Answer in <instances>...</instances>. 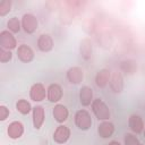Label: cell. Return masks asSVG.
<instances>
[{
    "mask_svg": "<svg viewBox=\"0 0 145 145\" xmlns=\"http://www.w3.org/2000/svg\"><path fill=\"white\" fill-rule=\"evenodd\" d=\"M92 110L99 120H106L110 118V110H109L108 105L100 99L93 100Z\"/></svg>",
    "mask_w": 145,
    "mask_h": 145,
    "instance_id": "obj_1",
    "label": "cell"
},
{
    "mask_svg": "<svg viewBox=\"0 0 145 145\" xmlns=\"http://www.w3.org/2000/svg\"><path fill=\"white\" fill-rule=\"evenodd\" d=\"M75 123L82 130L88 129L92 126L91 114L86 110H79V111H77L76 114H75Z\"/></svg>",
    "mask_w": 145,
    "mask_h": 145,
    "instance_id": "obj_2",
    "label": "cell"
},
{
    "mask_svg": "<svg viewBox=\"0 0 145 145\" xmlns=\"http://www.w3.org/2000/svg\"><path fill=\"white\" fill-rule=\"evenodd\" d=\"M22 27L23 29L28 33V34H32L36 31L37 28V19L34 15L32 14H25L22 18Z\"/></svg>",
    "mask_w": 145,
    "mask_h": 145,
    "instance_id": "obj_3",
    "label": "cell"
},
{
    "mask_svg": "<svg viewBox=\"0 0 145 145\" xmlns=\"http://www.w3.org/2000/svg\"><path fill=\"white\" fill-rule=\"evenodd\" d=\"M0 45L2 49H6V50H11V49H15L16 45H17V42H16V39L15 36L8 32V31H2L0 33Z\"/></svg>",
    "mask_w": 145,
    "mask_h": 145,
    "instance_id": "obj_4",
    "label": "cell"
},
{
    "mask_svg": "<svg viewBox=\"0 0 145 145\" xmlns=\"http://www.w3.org/2000/svg\"><path fill=\"white\" fill-rule=\"evenodd\" d=\"M29 96L35 102H41L45 99V87L41 83H36L31 87Z\"/></svg>",
    "mask_w": 145,
    "mask_h": 145,
    "instance_id": "obj_5",
    "label": "cell"
},
{
    "mask_svg": "<svg viewBox=\"0 0 145 145\" xmlns=\"http://www.w3.org/2000/svg\"><path fill=\"white\" fill-rule=\"evenodd\" d=\"M46 97L50 102H58L62 97V88L59 84H51L46 89Z\"/></svg>",
    "mask_w": 145,
    "mask_h": 145,
    "instance_id": "obj_6",
    "label": "cell"
},
{
    "mask_svg": "<svg viewBox=\"0 0 145 145\" xmlns=\"http://www.w3.org/2000/svg\"><path fill=\"white\" fill-rule=\"evenodd\" d=\"M17 56H18V58H19L20 61L27 63V62H31L33 60L34 52H33V50L28 45L22 44V45H19V48L17 50Z\"/></svg>",
    "mask_w": 145,
    "mask_h": 145,
    "instance_id": "obj_7",
    "label": "cell"
},
{
    "mask_svg": "<svg viewBox=\"0 0 145 145\" xmlns=\"http://www.w3.org/2000/svg\"><path fill=\"white\" fill-rule=\"evenodd\" d=\"M69 137H70V130H69V128L66 127V126H59V127L56 129L54 134H53V139H54V142H57V143H59V144L66 143V142L69 139Z\"/></svg>",
    "mask_w": 145,
    "mask_h": 145,
    "instance_id": "obj_8",
    "label": "cell"
},
{
    "mask_svg": "<svg viewBox=\"0 0 145 145\" xmlns=\"http://www.w3.org/2000/svg\"><path fill=\"white\" fill-rule=\"evenodd\" d=\"M67 78L71 84H79L84 78V72L79 67H71L67 71Z\"/></svg>",
    "mask_w": 145,
    "mask_h": 145,
    "instance_id": "obj_9",
    "label": "cell"
},
{
    "mask_svg": "<svg viewBox=\"0 0 145 145\" xmlns=\"http://www.w3.org/2000/svg\"><path fill=\"white\" fill-rule=\"evenodd\" d=\"M110 87L114 93H120L123 89V78L120 72H113V75L110 78Z\"/></svg>",
    "mask_w": 145,
    "mask_h": 145,
    "instance_id": "obj_10",
    "label": "cell"
},
{
    "mask_svg": "<svg viewBox=\"0 0 145 145\" xmlns=\"http://www.w3.org/2000/svg\"><path fill=\"white\" fill-rule=\"evenodd\" d=\"M37 46L43 52H49L53 48V40L49 34H42L37 40Z\"/></svg>",
    "mask_w": 145,
    "mask_h": 145,
    "instance_id": "obj_11",
    "label": "cell"
},
{
    "mask_svg": "<svg viewBox=\"0 0 145 145\" xmlns=\"http://www.w3.org/2000/svg\"><path fill=\"white\" fill-rule=\"evenodd\" d=\"M24 133V126L19 121H14L8 126V136L11 139L19 138Z\"/></svg>",
    "mask_w": 145,
    "mask_h": 145,
    "instance_id": "obj_12",
    "label": "cell"
},
{
    "mask_svg": "<svg viewBox=\"0 0 145 145\" xmlns=\"http://www.w3.org/2000/svg\"><path fill=\"white\" fill-rule=\"evenodd\" d=\"M44 109L41 105L33 108V125L36 129H40L44 122Z\"/></svg>",
    "mask_w": 145,
    "mask_h": 145,
    "instance_id": "obj_13",
    "label": "cell"
},
{
    "mask_svg": "<svg viewBox=\"0 0 145 145\" xmlns=\"http://www.w3.org/2000/svg\"><path fill=\"white\" fill-rule=\"evenodd\" d=\"M79 100L82 105L87 106L93 102V92L92 88L88 86H83L79 91Z\"/></svg>",
    "mask_w": 145,
    "mask_h": 145,
    "instance_id": "obj_14",
    "label": "cell"
},
{
    "mask_svg": "<svg viewBox=\"0 0 145 145\" xmlns=\"http://www.w3.org/2000/svg\"><path fill=\"white\" fill-rule=\"evenodd\" d=\"M110 78H111L110 71H109L108 69H101V70L96 74V76H95V83H96V85H97L99 87L103 88V87H105V86L109 84Z\"/></svg>",
    "mask_w": 145,
    "mask_h": 145,
    "instance_id": "obj_15",
    "label": "cell"
},
{
    "mask_svg": "<svg viewBox=\"0 0 145 145\" xmlns=\"http://www.w3.org/2000/svg\"><path fill=\"white\" fill-rule=\"evenodd\" d=\"M128 125H129V128L135 133V134H139L144 130V123H143V120L137 114H133L130 116L129 118V121H128Z\"/></svg>",
    "mask_w": 145,
    "mask_h": 145,
    "instance_id": "obj_16",
    "label": "cell"
},
{
    "mask_svg": "<svg viewBox=\"0 0 145 145\" xmlns=\"http://www.w3.org/2000/svg\"><path fill=\"white\" fill-rule=\"evenodd\" d=\"M53 117L58 122H63L68 118V109L63 104H57L53 108Z\"/></svg>",
    "mask_w": 145,
    "mask_h": 145,
    "instance_id": "obj_17",
    "label": "cell"
},
{
    "mask_svg": "<svg viewBox=\"0 0 145 145\" xmlns=\"http://www.w3.org/2000/svg\"><path fill=\"white\" fill-rule=\"evenodd\" d=\"M97 131L102 138H108V137L112 136V134L114 131V126L109 121H103L99 125Z\"/></svg>",
    "mask_w": 145,
    "mask_h": 145,
    "instance_id": "obj_18",
    "label": "cell"
},
{
    "mask_svg": "<svg viewBox=\"0 0 145 145\" xmlns=\"http://www.w3.org/2000/svg\"><path fill=\"white\" fill-rule=\"evenodd\" d=\"M92 53V44L88 40H84L80 44V54L84 59H89Z\"/></svg>",
    "mask_w": 145,
    "mask_h": 145,
    "instance_id": "obj_19",
    "label": "cell"
},
{
    "mask_svg": "<svg viewBox=\"0 0 145 145\" xmlns=\"http://www.w3.org/2000/svg\"><path fill=\"white\" fill-rule=\"evenodd\" d=\"M16 108H17V110H18L22 114H28L29 111H31V104H29V102L26 101V100H24V99L19 100V101L16 103Z\"/></svg>",
    "mask_w": 145,
    "mask_h": 145,
    "instance_id": "obj_20",
    "label": "cell"
},
{
    "mask_svg": "<svg viewBox=\"0 0 145 145\" xmlns=\"http://www.w3.org/2000/svg\"><path fill=\"white\" fill-rule=\"evenodd\" d=\"M7 26H8V28H9L11 32H14V33H17V32L20 31V23H19V19H18L17 17L10 18V19L8 20V23H7Z\"/></svg>",
    "mask_w": 145,
    "mask_h": 145,
    "instance_id": "obj_21",
    "label": "cell"
},
{
    "mask_svg": "<svg viewBox=\"0 0 145 145\" xmlns=\"http://www.w3.org/2000/svg\"><path fill=\"white\" fill-rule=\"evenodd\" d=\"M11 1L9 0H2L0 1V16H5L10 11Z\"/></svg>",
    "mask_w": 145,
    "mask_h": 145,
    "instance_id": "obj_22",
    "label": "cell"
},
{
    "mask_svg": "<svg viewBox=\"0 0 145 145\" xmlns=\"http://www.w3.org/2000/svg\"><path fill=\"white\" fill-rule=\"evenodd\" d=\"M125 145H143V144L133 134H126L125 135Z\"/></svg>",
    "mask_w": 145,
    "mask_h": 145,
    "instance_id": "obj_23",
    "label": "cell"
},
{
    "mask_svg": "<svg viewBox=\"0 0 145 145\" xmlns=\"http://www.w3.org/2000/svg\"><path fill=\"white\" fill-rule=\"evenodd\" d=\"M12 54L10 52V50H6V49H0V61L1 62H7L9 60H11Z\"/></svg>",
    "mask_w": 145,
    "mask_h": 145,
    "instance_id": "obj_24",
    "label": "cell"
},
{
    "mask_svg": "<svg viewBox=\"0 0 145 145\" xmlns=\"http://www.w3.org/2000/svg\"><path fill=\"white\" fill-rule=\"evenodd\" d=\"M9 116V110L5 106V105H1L0 106V120L3 121L6 120V118Z\"/></svg>",
    "mask_w": 145,
    "mask_h": 145,
    "instance_id": "obj_25",
    "label": "cell"
},
{
    "mask_svg": "<svg viewBox=\"0 0 145 145\" xmlns=\"http://www.w3.org/2000/svg\"><path fill=\"white\" fill-rule=\"evenodd\" d=\"M109 145H120V143L117 142V140H112L111 143H109Z\"/></svg>",
    "mask_w": 145,
    "mask_h": 145,
    "instance_id": "obj_26",
    "label": "cell"
},
{
    "mask_svg": "<svg viewBox=\"0 0 145 145\" xmlns=\"http://www.w3.org/2000/svg\"><path fill=\"white\" fill-rule=\"evenodd\" d=\"M144 137H145V127H144Z\"/></svg>",
    "mask_w": 145,
    "mask_h": 145,
    "instance_id": "obj_27",
    "label": "cell"
}]
</instances>
